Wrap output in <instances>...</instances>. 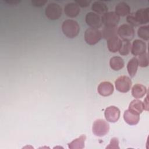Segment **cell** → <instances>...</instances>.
Listing matches in <instances>:
<instances>
[{"instance_id": "cell-29", "label": "cell", "mask_w": 149, "mask_h": 149, "mask_svg": "<svg viewBox=\"0 0 149 149\" xmlns=\"http://www.w3.org/2000/svg\"><path fill=\"white\" fill-rule=\"evenodd\" d=\"M76 3H77L79 7L81 8H86L90 5V4L91 3V0H78L74 2Z\"/></svg>"}, {"instance_id": "cell-16", "label": "cell", "mask_w": 149, "mask_h": 149, "mask_svg": "<svg viewBox=\"0 0 149 149\" xmlns=\"http://www.w3.org/2000/svg\"><path fill=\"white\" fill-rule=\"evenodd\" d=\"M147 93V88L141 84H136L132 88V95L136 99L144 97Z\"/></svg>"}, {"instance_id": "cell-10", "label": "cell", "mask_w": 149, "mask_h": 149, "mask_svg": "<svg viewBox=\"0 0 149 149\" xmlns=\"http://www.w3.org/2000/svg\"><path fill=\"white\" fill-rule=\"evenodd\" d=\"M114 90L113 84L109 81H102L100 83L97 87V91L100 95L107 97L112 94Z\"/></svg>"}, {"instance_id": "cell-5", "label": "cell", "mask_w": 149, "mask_h": 149, "mask_svg": "<svg viewBox=\"0 0 149 149\" xmlns=\"http://www.w3.org/2000/svg\"><path fill=\"white\" fill-rule=\"evenodd\" d=\"M117 34L122 41H130L134 37V30L130 25L123 24L118 28Z\"/></svg>"}, {"instance_id": "cell-31", "label": "cell", "mask_w": 149, "mask_h": 149, "mask_svg": "<svg viewBox=\"0 0 149 149\" xmlns=\"http://www.w3.org/2000/svg\"><path fill=\"white\" fill-rule=\"evenodd\" d=\"M148 97H146V98L144 100V108L146 111H148Z\"/></svg>"}, {"instance_id": "cell-25", "label": "cell", "mask_w": 149, "mask_h": 149, "mask_svg": "<svg viewBox=\"0 0 149 149\" xmlns=\"http://www.w3.org/2000/svg\"><path fill=\"white\" fill-rule=\"evenodd\" d=\"M132 44L129 41H122V45L119 50V52L121 55H127L131 51Z\"/></svg>"}, {"instance_id": "cell-15", "label": "cell", "mask_w": 149, "mask_h": 149, "mask_svg": "<svg viewBox=\"0 0 149 149\" xmlns=\"http://www.w3.org/2000/svg\"><path fill=\"white\" fill-rule=\"evenodd\" d=\"M122 44V40L117 36L107 40V47L108 50L111 52L119 51Z\"/></svg>"}, {"instance_id": "cell-28", "label": "cell", "mask_w": 149, "mask_h": 149, "mask_svg": "<svg viewBox=\"0 0 149 149\" xmlns=\"http://www.w3.org/2000/svg\"><path fill=\"white\" fill-rule=\"evenodd\" d=\"M118 144L119 141L118 138L113 137L112 139H111L110 143L108 146H107L106 148H119Z\"/></svg>"}, {"instance_id": "cell-30", "label": "cell", "mask_w": 149, "mask_h": 149, "mask_svg": "<svg viewBox=\"0 0 149 149\" xmlns=\"http://www.w3.org/2000/svg\"><path fill=\"white\" fill-rule=\"evenodd\" d=\"M47 2V1H43V0H33L31 1L32 5L33 6H35L37 7L42 6Z\"/></svg>"}, {"instance_id": "cell-22", "label": "cell", "mask_w": 149, "mask_h": 149, "mask_svg": "<svg viewBox=\"0 0 149 149\" xmlns=\"http://www.w3.org/2000/svg\"><path fill=\"white\" fill-rule=\"evenodd\" d=\"M138 61L136 57H133L129 60L127 64V70L131 77L135 76L138 69Z\"/></svg>"}, {"instance_id": "cell-14", "label": "cell", "mask_w": 149, "mask_h": 149, "mask_svg": "<svg viewBox=\"0 0 149 149\" xmlns=\"http://www.w3.org/2000/svg\"><path fill=\"white\" fill-rule=\"evenodd\" d=\"M123 119L128 125H135L139 123L140 116L139 114L128 109L124 112Z\"/></svg>"}, {"instance_id": "cell-2", "label": "cell", "mask_w": 149, "mask_h": 149, "mask_svg": "<svg viewBox=\"0 0 149 149\" xmlns=\"http://www.w3.org/2000/svg\"><path fill=\"white\" fill-rule=\"evenodd\" d=\"M109 130V125L105 120L98 119L95 120L92 126L93 133L96 136L102 137L106 135Z\"/></svg>"}, {"instance_id": "cell-17", "label": "cell", "mask_w": 149, "mask_h": 149, "mask_svg": "<svg viewBox=\"0 0 149 149\" xmlns=\"http://www.w3.org/2000/svg\"><path fill=\"white\" fill-rule=\"evenodd\" d=\"M115 13L119 16H125L130 12V8L129 5L125 2H120L118 3L115 8Z\"/></svg>"}, {"instance_id": "cell-26", "label": "cell", "mask_w": 149, "mask_h": 149, "mask_svg": "<svg viewBox=\"0 0 149 149\" xmlns=\"http://www.w3.org/2000/svg\"><path fill=\"white\" fill-rule=\"evenodd\" d=\"M137 59L138 61V65L140 67L144 68L148 66V64H149L148 55L146 52L141 55H139L138 58H137Z\"/></svg>"}, {"instance_id": "cell-1", "label": "cell", "mask_w": 149, "mask_h": 149, "mask_svg": "<svg viewBox=\"0 0 149 149\" xmlns=\"http://www.w3.org/2000/svg\"><path fill=\"white\" fill-rule=\"evenodd\" d=\"M62 30L66 37L69 38H73L79 34L80 26L74 20L66 19L62 23Z\"/></svg>"}, {"instance_id": "cell-6", "label": "cell", "mask_w": 149, "mask_h": 149, "mask_svg": "<svg viewBox=\"0 0 149 149\" xmlns=\"http://www.w3.org/2000/svg\"><path fill=\"white\" fill-rule=\"evenodd\" d=\"M116 90L120 93L128 92L132 86V81L130 77L127 76H121L117 78L115 81Z\"/></svg>"}, {"instance_id": "cell-20", "label": "cell", "mask_w": 149, "mask_h": 149, "mask_svg": "<svg viewBox=\"0 0 149 149\" xmlns=\"http://www.w3.org/2000/svg\"><path fill=\"white\" fill-rule=\"evenodd\" d=\"M125 62L120 56H113L110 59L109 66L112 70L118 71L124 67Z\"/></svg>"}, {"instance_id": "cell-12", "label": "cell", "mask_w": 149, "mask_h": 149, "mask_svg": "<svg viewBox=\"0 0 149 149\" xmlns=\"http://www.w3.org/2000/svg\"><path fill=\"white\" fill-rule=\"evenodd\" d=\"M134 17L139 24H144L149 22V8H141L134 13Z\"/></svg>"}, {"instance_id": "cell-19", "label": "cell", "mask_w": 149, "mask_h": 149, "mask_svg": "<svg viewBox=\"0 0 149 149\" xmlns=\"http://www.w3.org/2000/svg\"><path fill=\"white\" fill-rule=\"evenodd\" d=\"M91 9L94 13L98 15H103L105 13L108 12V6L107 5L101 1H95L92 3Z\"/></svg>"}, {"instance_id": "cell-27", "label": "cell", "mask_w": 149, "mask_h": 149, "mask_svg": "<svg viewBox=\"0 0 149 149\" xmlns=\"http://www.w3.org/2000/svg\"><path fill=\"white\" fill-rule=\"evenodd\" d=\"M126 21L129 24V25H130L131 26H138L140 24H139V23L137 22V20L136 19L134 14H131V15H129L127 17H126Z\"/></svg>"}, {"instance_id": "cell-24", "label": "cell", "mask_w": 149, "mask_h": 149, "mask_svg": "<svg viewBox=\"0 0 149 149\" xmlns=\"http://www.w3.org/2000/svg\"><path fill=\"white\" fill-rule=\"evenodd\" d=\"M137 35L139 37L145 40H149V26H143L139 28L137 30Z\"/></svg>"}, {"instance_id": "cell-21", "label": "cell", "mask_w": 149, "mask_h": 149, "mask_svg": "<svg viewBox=\"0 0 149 149\" xmlns=\"http://www.w3.org/2000/svg\"><path fill=\"white\" fill-rule=\"evenodd\" d=\"M86 139V135L82 134L78 138L74 139L72 141L69 143L68 144V147L70 149H82L84 147Z\"/></svg>"}, {"instance_id": "cell-23", "label": "cell", "mask_w": 149, "mask_h": 149, "mask_svg": "<svg viewBox=\"0 0 149 149\" xmlns=\"http://www.w3.org/2000/svg\"><path fill=\"white\" fill-rule=\"evenodd\" d=\"M129 109L140 115L144 109L143 102L137 99L133 100L129 105Z\"/></svg>"}, {"instance_id": "cell-11", "label": "cell", "mask_w": 149, "mask_h": 149, "mask_svg": "<svg viewBox=\"0 0 149 149\" xmlns=\"http://www.w3.org/2000/svg\"><path fill=\"white\" fill-rule=\"evenodd\" d=\"M147 45L145 42L140 40H135L133 41L132 48H131V52L132 54L134 55H139L146 52Z\"/></svg>"}, {"instance_id": "cell-9", "label": "cell", "mask_w": 149, "mask_h": 149, "mask_svg": "<svg viewBox=\"0 0 149 149\" xmlns=\"http://www.w3.org/2000/svg\"><path fill=\"white\" fill-rule=\"evenodd\" d=\"M86 22L91 28L98 29L102 26L101 17L94 12H88L86 16Z\"/></svg>"}, {"instance_id": "cell-3", "label": "cell", "mask_w": 149, "mask_h": 149, "mask_svg": "<svg viewBox=\"0 0 149 149\" xmlns=\"http://www.w3.org/2000/svg\"><path fill=\"white\" fill-rule=\"evenodd\" d=\"M102 38V33L98 29L88 28L84 33V40L88 45H94Z\"/></svg>"}, {"instance_id": "cell-8", "label": "cell", "mask_w": 149, "mask_h": 149, "mask_svg": "<svg viewBox=\"0 0 149 149\" xmlns=\"http://www.w3.org/2000/svg\"><path fill=\"white\" fill-rule=\"evenodd\" d=\"M119 109L113 105L107 107L104 111V116L106 120L109 122H116L120 117Z\"/></svg>"}, {"instance_id": "cell-7", "label": "cell", "mask_w": 149, "mask_h": 149, "mask_svg": "<svg viewBox=\"0 0 149 149\" xmlns=\"http://www.w3.org/2000/svg\"><path fill=\"white\" fill-rule=\"evenodd\" d=\"M101 20L102 23L105 26H117L120 20V16H119L115 12H108L102 16Z\"/></svg>"}, {"instance_id": "cell-4", "label": "cell", "mask_w": 149, "mask_h": 149, "mask_svg": "<svg viewBox=\"0 0 149 149\" xmlns=\"http://www.w3.org/2000/svg\"><path fill=\"white\" fill-rule=\"evenodd\" d=\"M45 14L50 20H57L62 16V9L56 3H49L45 8Z\"/></svg>"}, {"instance_id": "cell-13", "label": "cell", "mask_w": 149, "mask_h": 149, "mask_svg": "<svg viewBox=\"0 0 149 149\" xmlns=\"http://www.w3.org/2000/svg\"><path fill=\"white\" fill-rule=\"evenodd\" d=\"M64 12L67 16L73 18L76 17L80 12L79 6L75 2L67 3L64 7Z\"/></svg>"}, {"instance_id": "cell-18", "label": "cell", "mask_w": 149, "mask_h": 149, "mask_svg": "<svg viewBox=\"0 0 149 149\" xmlns=\"http://www.w3.org/2000/svg\"><path fill=\"white\" fill-rule=\"evenodd\" d=\"M117 31H118L117 26H112V27L105 26L103 28L102 30L101 31L102 38H103L104 39L107 41L112 37L117 36H118Z\"/></svg>"}]
</instances>
